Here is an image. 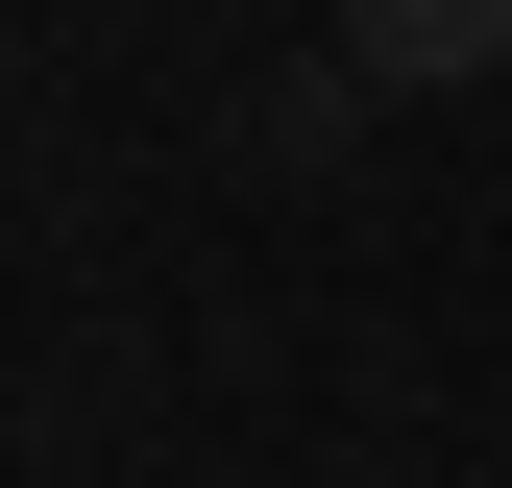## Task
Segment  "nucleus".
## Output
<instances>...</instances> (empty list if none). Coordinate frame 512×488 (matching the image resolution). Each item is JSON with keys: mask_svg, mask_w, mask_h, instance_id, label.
Returning <instances> with one entry per match:
<instances>
[{"mask_svg": "<svg viewBox=\"0 0 512 488\" xmlns=\"http://www.w3.org/2000/svg\"><path fill=\"white\" fill-rule=\"evenodd\" d=\"M342 74L366 98H464V74H512V0H342Z\"/></svg>", "mask_w": 512, "mask_h": 488, "instance_id": "f257e3e1", "label": "nucleus"}, {"mask_svg": "<svg viewBox=\"0 0 512 488\" xmlns=\"http://www.w3.org/2000/svg\"><path fill=\"white\" fill-rule=\"evenodd\" d=\"M342 98H366L342 49H293V74H244V171H317V147H342Z\"/></svg>", "mask_w": 512, "mask_h": 488, "instance_id": "f03ea898", "label": "nucleus"}]
</instances>
